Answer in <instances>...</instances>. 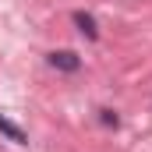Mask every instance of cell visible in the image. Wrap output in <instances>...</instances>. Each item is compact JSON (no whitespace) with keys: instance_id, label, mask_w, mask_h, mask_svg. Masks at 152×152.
Returning a JSON list of instances; mask_svg holds the SVG:
<instances>
[{"instance_id":"6da1fadb","label":"cell","mask_w":152,"mask_h":152,"mask_svg":"<svg viewBox=\"0 0 152 152\" xmlns=\"http://www.w3.org/2000/svg\"><path fill=\"white\" fill-rule=\"evenodd\" d=\"M46 64H50L53 71H64V75H75V71H81V57H78L75 50H53V53L46 57Z\"/></svg>"},{"instance_id":"277c9868","label":"cell","mask_w":152,"mask_h":152,"mask_svg":"<svg viewBox=\"0 0 152 152\" xmlns=\"http://www.w3.org/2000/svg\"><path fill=\"white\" fill-rule=\"evenodd\" d=\"M99 120H103L106 127H117V124H120V117H117L113 110H99Z\"/></svg>"},{"instance_id":"7a4b0ae2","label":"cell","mask_w":152,"mask_h":152,"mask_svg":"<svg viewBox=\"0 0 152 152\" xmlns=\"http://www.w3.org/2000/svg\"><path fill=\"white\" fill-rule=\"evenodd\" d=\"M71 21H75V28H78L85 39H99V25H96V18H92L88 11H75Z\"/></svg>"},{"instance_id":"3957f363","label":"cell","mask_w":152,"mask_h":152,"mask_svg":"<svg viewBox=\"0 0 152 152\" xmlns=\"http://www.w3.org/2000/svg\"><path fill=\"white\" fill-rule=\"evenodd\" d=\"M0 134H4V138H11L14 145H28V134H25V131H21V127H18L7 113H0Z\"/></svg>"}]
</instances>
